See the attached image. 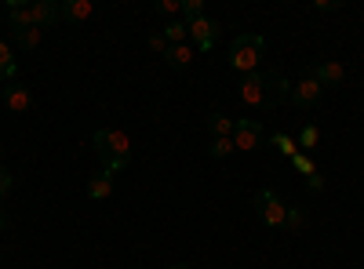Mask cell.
Masks as SVG:
<instances>
[{
  "mask_svg": "<svg viewBox=\"0 0 364 269\" xmlns=\"http://www.w3.org/2000/svg\"><path fill=\"white\" fill-rule=\"evenodd\" d=\"M343 4H339V0H317V4H314V11H339Z\"/></svg>",
  "mask_w": 364,
  "mask_h": 269,
  "instance_id": "obj_27",
  "label": "cell"
},
{
  "mask_svg": "<svg viewBox=\"0 0 364 269\" xmlns=\"http://www.w3.org/2000/svg\"><path fill=\"white\" fill-rule=\"evenodd\" d=\"M164 58H168V66H175V70H186V66L193 62V48H190V44H171Z\"/></svg>",
  "mask_w": 364,
  "mask_h": 269,
  "instance_id": "obj_13",
  "label": "cell"
},
{
  "mask_svg": "<svg viewBox=\"0 0 364 269\" xmlns=\"http://www.w3.org/2000/svg\"><path fill=\"white\" fill-rule=\"evenodd\" d=\"M233 138H211V157H215V160H223V157H230L233 153Z\"/></svg>",
  "mask_w": 364,
  "mask_h": 269,
  "instance_id": "obj_22",
  "label": "cell"
},
{
  "mask_svg": "<svg viewBox=\"0 0 364 269\" xmlns=\"http://www.w3.org/2000/svg\"><path fill=\"white\" fill-rule=\"evenodd\" d=\"M314 80H317L321 87H339V84L346 80V70H343V62H321V66L314 70Z\"/></svg>",
  "mask_w": 364,
  "mask_h": 269,
  "instance_id": "obj_10",
  "label": "cell"
},
{
  "mask_svg": "<svg viewBox=\"0 0 364 269\" xmlns=\"http://www.w3.org/2000/svg\"><path fill=\"white\" fill-rule=\"evenodd\" d=\"M255 212L269 229H284V215H288V204H281V197L273 190H259L255 193Z\"/></svg>",
  "mask_w": 364,
  "mask_h": 269,
  "instance_id": "obj_4",
  "label": "cell"
},
{
  "mask_svg": "<svg viewBox=\"0 0 364 269\" xmlns=\"http://www.w3.org/2000/svg\"><path fill=\"white\" fill-rule=\"evenodd\" d=\"M197 18H204V4L200 0H182V22H197Z\"/></svg>",
  "mask_w": 364,
  "mask_h": 269,
  "instance_id": "obj_19",
  "label": "cell"
},
{
  "mask_svg": "<svg viewBox=\"0 0 364 269\" xmlns=\"http://www.w3.org/2000/svg\"><path fill=\"white\" fill-rule=\"evenodd\" d=\"M149 48H154V51H161V55H168V40H164V33H154V37H149Z\"/></svg>",
  "mask_w": 364,
  "mask_h": 269,
  "instance_id": "obj_26",
  "label": "cell"
},
{
  "mask_svg": "<svg viewBox=\"0 0 364 269\" xmlns=\"http://www.w3.org/2000/svg\"><path fill=\"white\" fill-rule=\"evenodd\" d=\"M262 48H266V40H262L259 33H240V37L230 44V70L240 73V77L255 73L259 62H262Z\"/></svg>",
  "mask_w": 364,
  "mask_h": 269,
  "instance_id": "obj_3",
  "label": "cell"
},
{
  "mask_svg": "<svg viewBox=\"0 0 364 269\" xmlns=\"http://www.w3.org/2000/svg\"><path fill=\"white\" fill-rule=\"evenodd\" d=\"M321 146V128H302V135H299V149H317Z\"/></svg>",
  "mask_w": 364,
  "mask_h": 269,
  "instance_id": "obj_21",
  "label": "cell"
},
{
  "mask_svg": "<svg viewBox=\"0 0 364 269\" xmlns=\"http://www.w3.org/2000/svg\"><path fill=\"white\" fill-rule=\"evenodd\" d=\"M91 11H95L91 0H66L63 4V18L66 22H84V18H91Z\"/></svg>",
  "mask_w": 364,
  "mask_h": 269,
  "instance_id": "obj_12",
  "label": "cell"
},
{
  "mask_svg": "<svg viewBox=\"0 0 364 269\" xmlns=\"http://www.w3.org/2000/svg\"><path fill=\"white\" fill-rule=\"evenodd\" d=\"M0 80H15V58H11V51H8V44L0 40Z\"/></svg>",
  "mask_w": 364,
  "mask_h": 269,
  "instance_id": "obj_16",
  "label": "cell"
},
{
  "mask_svg": "<svg viewBox=\"0 0 364 269\" xmlns=\"http://www.w3.org/2000/svg\"><path fill=\"white\" fill-rule=\"evenodd\" d=\"M190 29V37L197 40V51H211V48H215V37H219V22L215 18H197V22H190L186 26Z\"/></svg>",
  "mask_w": 364,
  "mask_h": 269,
  "instance_id": "obj_6",
  "label": "cell"
},
{
  "mask_svg": "<svg viewBox=\"0 0 364 269\" xmlns=\"http://www.w3.org/2000/svg\"><path fill=\"white\" fill-rule=\"evenodd\" d=\"M233 121L230 116H223V113H211L208 116V131H211V138H233Z\"/></svg>",
  "mask_w": 364,
  "mask_h": 269,
  "instance_id": "obj_14",
  "label": "cell"
},
{
  "mask_svg": "<svg viewBox=\"0 0 364 269\" xmlns=\"http://www.w3.org/2000/svg\"><path fill=\"white\" fill-rule=\"evenodd\" d=\"M291 164H295V171H299V175H306V178H310V175H317V164H314L306 153H295V157H291Z\"/></svg>",
  "mask_w": 364,
  "mask_h": 269,
  "instance_id": "obj_23",
  "label": "cell"
},
{
  "mask_svg": "<svg viewBox=\"0 0 364 269\" xmlns=\"http://www.w3.org/2000/svg\"><path fill=\"white\" fill-rule=\"evenodd\" d=\"M310 190H324V178L321 175H310Z\"/></svg>",
  "mask_w": 364,
  "mask_h": 269,
  "instance_id": "obj_29",
  "label": "cell"
},
{
  "mask_svg": "<svg viewBox=\"0 0 364 269\" xmlns=\"http://www.w3.org/2000/svg\"><path fill=\"white\" fill-rule=\"evenodd\" d=\"M91 146H95V153L106 160V171L117 175L124 171L128 160H132V142L124 131H109V128H99L95 135H91Z\"/></svg>",
  "mask_w": 364,
  "mask_h": 269,
  "instance_id": "obj_2",
  "label": "cell"
},
{
  "mask_svg": "<svg viewBox=\"0 0 364 269\" xmlns=\"http://www.w3.org/2000/svg\"><path fill=\"white\" fill-rule=\"evenodd\" d=\"M233 146L237 149H259L262 146V124L259 121H237V128H233Z\"/></svg>",
  "mask_w": 364,
  "mask_h": 269,
  "instance_id": "obj_7",
  "label": "cell"
},
{
  "mask_svg": "<svg viewBox=\"0 0 364 269\" xmlns=\"http://www.w3.org/2000/svg\"><path fill=\"white\" fill-rule=\"evenodd\" d=\"M4 226H8V215H4V207H0V233H4Z\"/></svg>",
  "mask_w": 364,
  "mask_h": 269,
  "instance_id": "obj_30",
  "label": "cell"
},
{
  "mask_svg": "<svg viewBox=\"0 0 364 269\" xmlns=\"http://www.w3.org/2000/svg\"><path fill=\"white\" fill-rule=\"evenodd\" d=\"M109 193H113V175H109V171L95 175V178L87 182V197H91V200H102V197H109Z\"/></svg>",
  "mask_w": 364,
  "mask_h": 269,
  "instance_id": "obj_15",
  "label": "cell"
},
{
  "mask_svg": "<svg viewBox=\"0 0 364 269\" xmlns=\"http://www.w3.org/2000/svg\"><path fill=\"white\" fill-rule=\"evenodd\" d=\"M240 102H245L248 109H259V113H266V109H273V106H281L288 95H291V84L281 77V73H262V70H255V73H248V77H240Z\"/></svg>",
  "mask_w": 364,
  "mask_h": 269,
  "instance_id": "obj_1",
  "label": "cell"
},
{
  "mask_svg": "<svg viewBox=\"0 0 364 269\" xmlns=\"http://www.w3.org/2000/svg\"><path fill=\"white\" fill-rule=\"evenodd\" d=\"M306 222V215L299 212V207H288V215H284V229H291V233H299V226Z\"/></svg>",
  "mask_w": 364,
  "mask_h": 269,
  "instance_id": "obj_24",
  "label": "cell"
},
{
  "mask_svg": "<svg viewBox=\"0 0 364 269\" xmlns=\"http://www.w3.org/2000/svg\"><path fill=\"white\" fill-rule=\"evenodd\" d=\"M321 95H324V87H321L314 77H302V80L291 87V95H288V99H291L299 109H310V106H317V102H321Z\"/></svg>",
  "mask_w": 364,
  "mask_h": 269,
  "instance_id": "obj_5",
  "label": "cell"
},
{
  "mask_svg": "<svg viewBox=\"0 0 364 269\" xmlns=\"http://www.w3.org/2000/svg\"><path fill=\"white\" fill-rule=\"evenodd\" d=\"M0 102H8V109L11 113H26L29 106H33V95H29V87L26 84H18V80H11L4 92H0Z\"/></svg>",
  "mask_w": 364,
  "mask_h": 269,
  "instance_id": "obj_8",
  "label": "cell"
},
{
  "mask_svg": "<svg viewBox=\"0 0 364 269\" xmlns=\"http://www.w3.org/2000/svg\"><path fill=\"white\" fill-rule=\"evenodd\" d=\"M11 186H15V178H11V171H8V168H0V200H4V197L11 193Z\"/></svg>",
  "mask_w": 364,
  "mask_h": 269,
  "instance_id": "obj_25",
  "label": "cell"
},
{
  "mask_svg": "<svg viewBox=\"0 0 364 269\" xmlns=\"http://www.w3.org/2000/svg\"><path fill=\"white\" fill-rule=\"evenodd\" d=\"M186 37H190L186 22H168V26H164V40H168V44H186Z\"/></svg>",
  "mask_w": 364,
  "mask_h": 269,
  "instance_id": "obj_17",
  "label": "cell"
},
{
  "mask_svg": "<svg viewBox=\"0 0 364 269\" xmlns=\"http://www.w3.org/2000/svg\"><path fill=\"white\" fill-rule=\"evenodd\" d=\"M55 22H63V4H58V0H37L33 4V26L48 29Z\"/></svg>",
  "mask_w": 364,
  "mask_h": 269,
  "instance_id": "obj_9",
  "label": "cell"
},
{
  "mask_svg": "<svg viewBox=\"0 0 364 269\" xmlns=\"http://www.w3.org/2000/svg\"><path fill=\"white\" fill-rule=\"evenodd\" d=\"M171 269H186V265H171Z\"/></svg>",
  "mask_w": 364,
  "mask_h": 269,
  "instance_id": "obj_31",
  "label": "cell"
},
{
  "mask_svg": "<svg viewBox=\"0 0 364 269\" xmlns=\"http://www.w3.org/2000/svg\"><path fill=\"white\" fill-rule=\"evenodd\" d=\"M157 11L171 15V11H182V4H178V0H161V4H157Z\"/></svg>",
  "mask_w": 364,
  "mask_h": 269,
  "instance_id": "obj_28",
  "label": "cell"
},
{
  "mask_svg": "<svg viewBox=\"0 0 364 269\" xmlns=\"http://www.w3.org/2000/svg\"><path fill=\"white\" fill-rule=\"evenodd\" d=\"M269 146H277L284 157H295V153H299V142H295L291 135H273V138H269Z\"/></svg>",
  "mask_w": 364,
  "mask_h": 269,
  "instance_id": "obj_20",
  "label": "cell"
},
{
  "mask_svg": "<svg viewBox=\"0 0 364 269\" xmlns=\"http://www.w3.org/2000/svg\"><path fill=\"white\" fill-rule=\"evenodd\" d=\"M8 18L15 29H29L33 26V4H26V0H11L8 4Z\"/></svg>",
  "mask_w": 364,
  "mask_h": 269,
  "instance_id": "obj_11",
  "label": "cell"
},
{
  "mask_svg": "<svg viewBox=\"0 0 364 269\" xmlns=\"http://www.w3.org/2000/svg\"><path fill=\"white\" fill-rule=\"evenodd\" d=\"M15 37H18V44H22L26 51H33V48L41 44V29H37V26H29V29H15Z\"/></svg>",
  "mask_w": 364,
  "mask_h": 269,
  "instance_id": "obj_18",
  "label": "cell"
}]
</instances>
